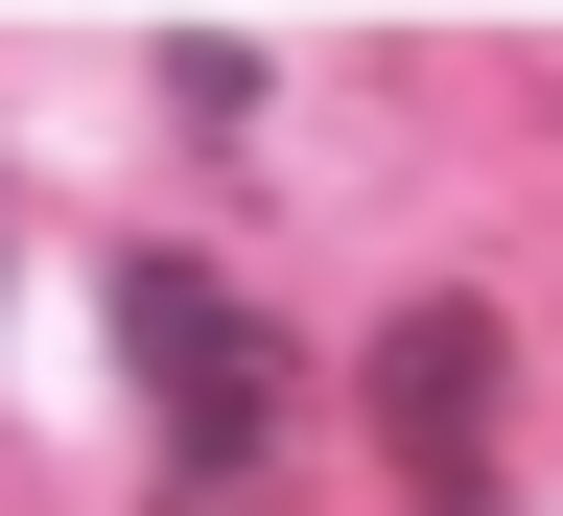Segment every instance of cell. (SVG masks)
I'll use <instances>...</instances> for the list:
<instances>
[{
	"instance_id": "cell-1",
	"label": "cell",
	"mask_w": 563,
	"mask_h": 516,
	"mask_svg": "<svg viewBox=\"0 0 563 516\" xmlns=\"http://www.w3.org/2000/svg\"><path fill=\"white\" fill-rule=\"evenodd\" d=\"M118 376H141V422H165V516H235L282 470V329L211 259H118Z\"/></svg>"
},
{
	"instance_id": "cell-2",
	"label": "cell",
	"mask_w": 563,
	"mask_h": 516,
	"mask_svg": "<svg viewBox=\"0 0 563 516\" xmlns=\"http://www.w3.org/2000/svg\"><path fill=\"white\" fill-rule=\"evenodd\" d=\"M376 470L422 516H493V470H517V352H493V306H399L376 329Z\"/></svg>"
}]
</instances>
